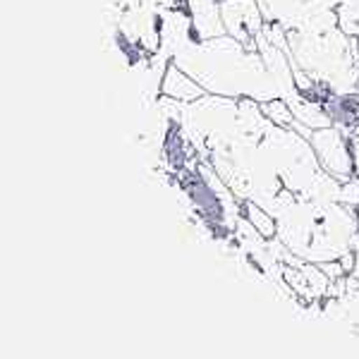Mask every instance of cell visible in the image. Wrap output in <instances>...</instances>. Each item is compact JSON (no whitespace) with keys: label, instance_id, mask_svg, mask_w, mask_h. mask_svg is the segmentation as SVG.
<instances>
[{"label":"cell","instance_id":"6da1fadb","mask_svg":"<svg viewBox=\"0 0 359 359\" xmlns=\"http://www.w3.org/2000/svg\"><path fill=\"white\" fill-rule=\"evenodd\" d=\"M306 139H309L323 172H328L338 182H345V180L355 175V158H352L350 137L343 135L338 127L328 125L321 127V130H311Z\"/></svg>","mask_w":359,"mask_h":359},{"label":"cell","instance_id":"7a4b0ae2","mask_svg":"<svg viewBox=\"0 0 359 359\" xmlns=\"http://www.w3.org/2000/svg\"><path fill=\"white\" fill-rule=\"evenodd\" d=\"M161 94L177 103H194L206 96V89L201 86L192 74H187L175 62H168L163 77H161Z\"/></svg>","mask_w":359,"mask_h":359},{"label":"cell","instance_id":"3957f363","mask_svg":"<svg viewBox=\"0 0 359 359\" xmlns=\"http://www.w3.org/2000/svg\"><path fill=\"white\" fill-rule=\"evenodd\" d=\"M242 216H245V221L252 225L264 240H273L278 235V218L271 211H266V206L257 204V201H245Z\"/></svg>","mask_w":359,"mask_h":359},{"label":"cell","instance_id":"277c9868","mask_svg":"<svg viewBox=\"0 0 359 359\" xmlns=\"http://www.w3.org/2000/svg\"><path fill=\"white\" fill-rule=\"evenodd\" d=\"M323 5H328L338 15V27L345 34L355 36L359 29V0H321Z\"/></svg>","mask_w":359,"mask_h":359},{"label":"cell","instance_id":"5b68a950","mask_svg":"<svg viewBox=\"0 0 359 359\" xmlns=\"http://www.w3.org/2000/svg\"><path fill=\"white\" fill-rule=\"evenodd\" d=\"M262 111L266 115L271 125L276 127H285V130H294L297 123H294V115L290 111V103L287 98H271V101L262 103Z\"/></svg>","mask_w":359,"mask_h":359},{"label":"cell","instance_id":"8992f818","mask_svg":"<svg viewBox=\"0 0 359 359\" xmlns=\"http://www.w3.org/2000/svg\"><path fill=\"white\" fill-rule=\"evenodd\" d=\"M338 204H343L347 208H359V177L352 175L350 180L340 182V192H338Z\"/></svg>","mask_w":359,"mask_h":359},{"label":"cell","instance_id":"52a82bcc","mask_svg":"<svg viewBox=\"0 0 359 359\" xmlns=\"http://www.w3.org/2000/svg\"><path fill=\"white\" fill-rule=\"evenodd\" d=\"M357 225H359V208H357Z\"/></svg>","mask_w":359,"mask_h":359}]
</instances>
